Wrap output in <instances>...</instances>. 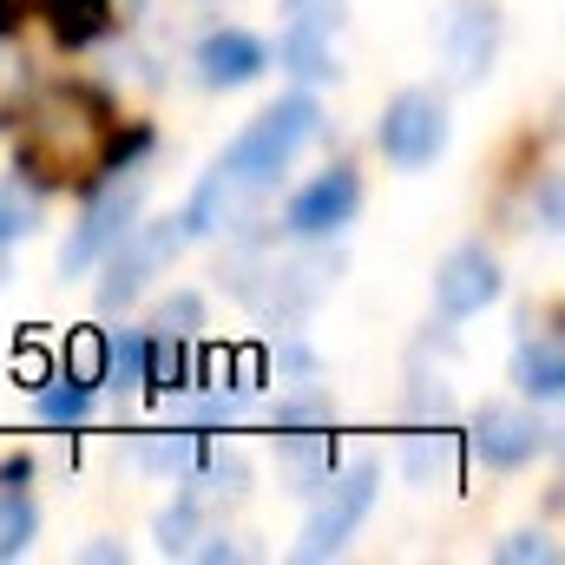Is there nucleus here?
Wrapping results in <instances>:
<instances>
[{
    "mask_svg": "<svg viewBox=\"0 0 565 565\" xmlns=\"http://www.w3.org/2000/svg\"><path fill=\"white\" fill-rule=\"evenodd\" d=\"M355 211H362V178H355L349 164H329L322 178H309V184L289 198L282 224H289L296 244H329V237H342V231L355 224Z\"/></svg>",
    "mask_w": 565,
    "mask_h": 565,
    "instance_id": "6e6552de",
    "label": "nucleus"
},
{
    "mask_svg": "<svg viewBox=\"0 0 565 565\" xmlns=\"http://www.w3.org/2000/svg\"><path fill=\"white\" fill-rule=\"evenodd\" d=\"M139 204H145V164H113V171H99V178L86 184V211H79V224H73V237H66V250H60V270H66V277H86V270L139 224Z\"/></svg>",
    "mask_w": 565,
    "mask_h": 565,
    "instance_id": "20e7f679",
    "label": "nucleus"
},
{
    "mask_svg": "<svg viewBox=\"0 0 565 565\" xmlns=\"http://www.w3.org/2000/svg\"><path fill=\"white\" fill-rule=\"evenodd\" d=\"M184 559H204V565H217V559H237V546H231V540H217V533H211V546H191V553H184Z\"/></svg>",
    "mask_w": 565,
    "mask_h": 565,
    "instance_id": "473e14b6",
    "label": "nucleus"
},
{
    "mask_svg": "<svg viewBox=\"0 0 565 565\" xmlns=\"http://www.w3.org/2000/svg\"><path fill=\"white\" fill-rule=\"evenodd\" d=\"M335 257H264V250H237L231 264H224V277H231V289L264 316V322H302L316 302H322V289L335 282Z\"/></svg>",
    "mask_w": 565,
    "mask_h": 565,
    "instance_id": "7ed1b4c3",
    "label": "nucleus"
},
{
    "mask_svg": "<svg viewBox=\"0 0 565 565\" xmlns=\"http://www.w3.org/2000/svg\"><path fill=\"white\" fill-rule=\"evenodd\" d=\"M13 375H20V388H40V382L53 375V362H46V349H33V342H26V349L13 355Z\"/></svg>",
    "mask_w": 565,
    "mask_h": 565,
    "instance_id": "c756f323",
    "label": "nucleus"
},
{
    "mask_svg": "<svg viewBox=\"0 0 565 565\" xmlns=\"http://www.w3.org/2000/svg\"><path fill=\"white\" fill-rule=\"evenodd\" d=\"M540 447H546V427H540V415L507 408V402L473 408V454H480L487 467H526Z\"/></svg>",
    "mask_w": 565,
    "mask_h": 565,
    "instance_id": "9b49d317",
    "label": "nucleus"
},
{
    "mask_svg": "<svg viewBox=\"0 0 565 565\" xmlns=\"http://www.w3.org/2000/svg\"><path fill=\"white\" fill-rule=\"evenodd\" d=\"M145 375H151V329H119V335H106V382L145 388Z\"/></svg>",
    "mask_w": 565,
    "mask_h": 565,
    "instance_id": "4be33fe9",
    "label": "nucleus"
},
{
    "mask_svg": "<svg viewBox=\"0 0 565 565\" xmlns=\"http://www.w3.org/2000/svg\"><path fill=\"white\" fill-rule=\"evenodd\" d=\"M513 388L526 402H546V408L565 395V349L553 335H533V342L513 349Z\"/></svg>",
    "mask_w": 565,
    "mask_h": 565,
    "instance_id": "4468645a",
    "label": "nucleus"
},
{
    "mask_svg": "<svg viewBox=\"0 0 565 565\" xmlns=\"http://www.w3.org/2000/svg\"><path fill=\"white\" fill-rule=\"evenodd\" d=\"M533 204H540V224H546V231H559V217H565V204H559V171H546V178H540Z\"/></svg>",
    "mask_w": 565,
    "mask_h": 565,
    "instance_id": "7c9ffc66",
    "label": "nucleus"
},
{
    "mask_svg": "<svg viewBox=\"0 0 565 565\" xmlns=\"http://www.w3.org/2000/svg\"><path fill=\"white\" fill-rule=\"evenodd\" d=\"M264 66H270V46L244 26H217V33L198 40V79L211 93H237V86L264 79Z\"/></svg>",
    "mask_w": 565,
    "mask_h": 565,
    "instance_id": "f8f14e48",
    "label": "nucleus"
},
{
    "mask_svg": "<svg viewBox=\"0 0 565 565\" xmlns=\"http://www.w3.org/2000/svg\"><path fill=\"white\" fill-rule=\"evenodd\" d=\"M408 480L415 487H454V440L447 434H415L408 440Z\"/></svg>",
    "mask_w": 565,
    "mask_h": 565,
    "instance_id": "393cba45",
    "label": "nucleus"
},
{
    "mask_svg": "<svg viewBox=\"0 0 565 565\" xmlns=\"http://www.w3.org/2000/svg\"><path fill=\"white\" fill-rule=\"evenodd\" d=\"M33 99V60L20 53L13 33H0V126H13Z\"/></svg>",
    "mask_w": 565,
    "mask_h": 565,
    "instance_id": "412c9836",
    "label": "nucleus"
},
{
    "mask_svg": "<svg viewBox=\"0 0 565 565\" xmlns=\"http://www.w3.org/2000/svg\"><path fill=\"white\" fill-rule=\"evenodd\" d=\"M33 13L53 26V40L60 46H93L106 26H113V0H33Z\"/></svg>",
    "mask_w": 565,
    "mask_h": 565,
    "instance_id": "dca6fc26",
    "label": "nucleus"
},
{
    "mask_svg": "<svg viewBox=\"0 0 565 565\" xmlns=\"http://www.w3.org/2000/svg\"><path fill=\"white\" fill-rule=\"evenodd\" d=\"M26 480H33V460H26V454L0 460V487H26Z\"/></svg>",
    "mask_w": 565,
    "mask_h": 565,
    "instance_id": "2f4dec72",
    "label": "nucleus"
},
{
    "mask_svg": "<svg viewBox=\"0 0 565 565\" xmlns=\"http://www.w3.org/2000/svg\"><path fill=\"white\" fill-rule=\"evenodd\" d=\"M13 20H20V0H0V33H13Z\"/></svg>",
    "mask_w": 565,
    "mask_h": 565,
    "instance_id": "f704fd0d",
    "label": "nucleus"
},
{
    "mask_svg": "<svg viewBox=\"0 0 565 565\" xmlns=\"http://www.w3.org/2000/svg\"><path fill=\"white\" fill-rule=\"evenodd\" d=\"M440 60L454 86H480L500 60V7L493 0H454L440 20Z\"/></svg>",
    "mask_w": 565,
    "mask_h": 565,
    "instance_id": "1a4fd4ad",
    "label": "nucleus"
},
{
    "mask_svg": "<svg viewBox=\"0 0 565 565\" xmlns=\"http://www.w3.org/2000/svg\"><path fill=\"white\" fill-rule=\"evenodd\" d=\"M33 415L46 427H79L93 415V388H79V382H66V375H46V382L33 388Z\"/></svg>",
    "mask_w": 565,
    "mask_h": 565,
    "instance_id": "aec40b11",
    "label": "nucleus"
},
{
    "mask_svg": "<svg viewBox=\"0 0 565 565\" xmlns=\"http://www.w3.org/2000/svg\"><path fill=\"white\" fill-rule=\"evenodd\" d=\"M322 132V106L309 93H289L277 106H264L237 139L217 151V164L198 178L191 204L178 211L184 237H224V231H250V204L270 198L282 184V171L296 164V151Z\"/></svg>",
    "mask_w": 565,
    "mask_h": 565,
    "instance_id": "f257e3e1",
    "label": "nucleus"
},
{
    "mask_svg": "<svg viewBox=\"0 0 565 565\" xmlns=\"http://www.w3.org/2000/svg\"><path fill=\"white\" fill-rule=\"evenodd\" d=\"M119 132V119H113V106L99 99V93H86V86H60V93H40V99H26V113H20V139H13V164H20V178L26 184H40V191H66V184H93L99 171H106V145Z\"/></svg>",
    "mask_w": 565,
    "mask_h": 565,
    "instance_id": "f03ea898",
    "label": "nucleus"
},
{
    "mask_svg": "<svg viewBox=\"0 0 565 565\" xmlns=\"http://www.w3.org/2000/svg\"><path fill=\"white\" fill-rule=\"evenodd\" d=\"M349 20V0H282V26H309L322 40H335Z\"/></svg>",
    "mask_w": 565,
    "mask_h": 565,
    "instance_id": "a878e982",
    "label": "nucleus"
},
{
    "mask_svg": "<svg viewBox=\"0 0 565 565\" xmlns=\"http://www.w3.org/2000/svg\"><path fill=\"white\" fill-rule=\"evenodd\" d=\"M270 427H335V402L322 395V388H302V395H289V402H277V415H270Z\"/></svg>",
    "mask_w": 565,
    "mask_h": 565,
    "instance_id": "bb28decb",
    "label": "nucleus"
},
{
    "mask_svg": "<svg viewBox=\"0 0 565 565\" xmlns=\"http://www.w3.org/2000/svg\"><path fill=\"white\" fill-rule=\"evenodd\" d=\"M60 375L99 395V388H106V329H73V335H66V362H60Z\"/></svg>",
    "mask_w": 565,
    "mask_h": 565,
    "instance_id": "5701e85b",
    "label": "nucleus"
},
{
    "mask_svg": "<svg viewBox=\"0 0 565 565\" xmlns=\"http://www.w3.org/2000/svg\"><path fill=\"white\" fill-rule=\"evenodd\" d=\"M493 559L500 565H540V559H553V546H546L540 533H513V540L493 546Z\"/></svg>",
    "mask_w": 565,
    "mask_h": 565,
    "instance_id": "c85d7f7f",
    "label": "nucleus"
},
{
    "mask_svg": "<svg viewBox=\"0 0 565 565\" xmlns=\"http://www.w3.org/2000/svg\"><path fill=\"white\" fill-rule=\"evenodd\" d=\"M191 237H184V224L178 217H151V224H132L99 264H106V277H99V309H132L151 277H164L171 270V257L184 250Z\"/></svg>",
    "mask_w": 565,
    "mask_h": 565,
    "instance_id": "423d86ee",
    "label": "nucleus"
},
{
    "mask_svg": "<svg viewBox=\"0 0 565 565\" xmlns=\"http://www.w3.org/2000/svg\"><path fill=\"white\" fill-rule=\"evenodd\" d=\"M447 99L440 93H427V86H408V93H395V106L382 113V126H375V145H382V158L388 164H402V171H427L440 151H447Z\"/></svg>",
    "mask_w": 565,
    "mask_h": 565,
    "instance_id": "0eeeda50",
    "label": "nucleus"
},
{
    "mask_svg": "<svg viewBox=\"0 0 565 565\" xmlns=\"http://www.w3.org/2000/svg\"><path fill=\"white\" fill-rule=\"evenodd\" d=\"M198 460H204V434H198V427H171V434H145L139 440V467L145 473L184 480Z\"/></svg>",
    "mask_w": 565,
    "mask_h": 565,
    "instance_id": "f3484780",
    "label": "nucleus"
},
{
    "mask_svg": "<svg viewBox=\"0 0 565 565\" xmlns=\"http://www.w3.org/2000/svg\"><path fill=\"white\" fill-rule=\"evenodd\" d=\"M198 526H204V500L184 487V493H178V507H171V513H158V553H164V559H184V553L198 546Z\"/></svg>",
    "mask_w": 565,
    "mask_h": 565,
    "instance_id": "b1692460",
    "label": "nucleus"
},
{
    "mask_svg": "<svg viewBox=\"0 0 565 565\" xmlns=\"http://www.w3.org/2000/svg\"><path fill=\"white\" fill-rule=\"evenodd\" d=\"M86 559H93V565H113V559L126 565V546H113V540H99V546H86Z\"/></svg>",
    "mask_w": 565,
    "mask_h": 565,
    "instance_id": "72a5a7b5",
    "label": "nucleus"
},
{
    "mask_svg": "<svg viewBox=\"0 0 565 565\" xmlns=\"http://www.w3.org/2000/svg\"><path fill=\"white\" fill-rule=\"evenodd\" d=\"M33 231H40V184H26L13 171V178H0V250L26 244Z\"/></svg>",
    "mask_w": 565,
    "mask_h": 565,
    "instance_id": "a211bd4d",
    "label": "nucleus"
},
{
    "mask_svg": "<svg viewBox=\"0 0 565 565\" xmlns=\"http://www.w3.org/2000/svg\"><path fill=\"white\" fill-rule=\"evenodd\" d=\"M277 66L289 79H302V86H335L342 79V66H335V46L322 40V33H309V26H282L277 33Z\"/></svg>",
    "mask_w": 565,
    "mask_h": 565,
    "instance_id": "2eb2a0df",
    "label": "nucleus"
},
{
    "mask_svg": "<svg viewBox=\"0 0 565 565\" xmlns=\"http://www.w3.org/2000/svg\"><path fill=\"white\" fill-rule=\"evenodd\" d=\"M434 302H440V316H480L487 302H500V264L480 250V244H460V250H447L440 257V270H434Z\"/></svg>",
    "mask_w": 565,
    "mask_h": 565,
    "instance_id": "9d476101",
    "label": "nucleus"
},
{
    "mask_svg": "<svg viewBox=\"0 0 565 565\" xmlns=\"http://www.w3.org/2000/svg\"><path fill=\"white\" fill-rule=\"evenodd\" d=\"M33 540H40V507L20 487H0V565L26 559Z\"/></svg>",
    "mask_w": 565,
    "mask_h": 565,
    "instance_id": "6ab92c4d",
    "label": "nucleus"
},
{
    "mask_svg": "<svg viewBox=\"0 0 565 565\" xmlns=\"http://www.w3.org/2000/svg\"><path fill=\"white\" fill-rule=\"evenodd\" d=\"M375 480H382V467L375 460H349V467H335L322 487H316V513H309V526H302V540H296V559H335L355 533H362V520H369V507H375Z\"/></svg>",
    "mask_w": 565,
    "mask_h": 565,
    "instance_id": "39448f33",
    "label": "nucleus"
},
{
    "mask_svg": "<svg viewBox=\"0 0 565 565\" xmlns=\"http://www.w3.org/2000/svg\"><path fill=\"white\" fill-rule=\"evenodd\" d=\"M158 335H178V342H191L198 329H204V302L191 296V289H178V296H164V309H158V322H151Z\"/></svg>",
    "mask_w": 565,
    "mask_h": 565,
    "instance_id": "cd10ccee",
    "label": "nucleus"
},
{
    "mask_svg": "<svg viewBox=\"0 0 565 565\" xmlns=\"http://www.w3.org/2000/svg\"><path fill=\"white\" fill-rule=\"evenodd\" d=\"M277 460H282V473H289L296 493H316V487L335 473V434H329V427H282Z\"/></svg>",
    "mask_w": 565,
    "mask_h": 565,
    "instance_id": "ddd939ff",
    "label": "nucleus"
}]
</instances>
